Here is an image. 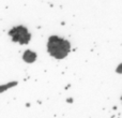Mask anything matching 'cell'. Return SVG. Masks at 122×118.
I'll list each match as a JSON object with an SVG mask.
<instances>
[{"label": "cell", "mask_w": 122, "mask_h": 118, "mask_svg": "<svg viewBox=\"0 0 122 118\" xmlns=\"http://www.w3.org/2000/svg\"><path fill=\"white\" fill-rule=\"evenodd\" d=\"M16 84H17V83H16V82H13V83H12V84H6V85H3V86H2V87H1V88H2V89H3V88H5V87H8V88H11V87L15 86V85H16Z\"/></svg>", "instance_id": "obj_4"}, {"label": "cell", "mask_w": 122, "mask_h": 118, "mask_svg": "<svg viewBox=\"0 0 122 118\" xmlns=\"http://www.w3.org/2000/svg\"><path fill=\"white\" fill-rule=\"evenodd\" d=\"M117 71H118V73H122V64L119 65V69L117 70Z\"/></svg>", "instance_id": "obj_5"}, {"label": "cell", "mask_w": 122, "mask_h": 118, "mask_svg": "<svg viewBox=\"0 0 122 118\" xmlns=\"http://www.w3.org/2000/svg\"><path fill=\"white\" fill-rule=\"evenodd\" d=\"M8 34L13 42L19 45H28L32 38L31 32L24 25H17L12 27L9 30Z\"/></svg>", "instance_id": "obj_2"}, {"label": "cell", "mask_w": 122, "mask_h": 118, "mask_svg": "<svg viewBox=\"0 0 122 118\" xmlns=\"http://www.w3.org/2000/svg\"><path fill=\"white\" fill-rule=\"evenodd\" d=\"M71 42L57 34L49 36L47 39L46 49L48 55L56 60H63L71 53Z\"/></svg>", "instance_id": "obj_1"}, {"label": "cell", "mask_w": 122, "mask_h": 118, "mask_svg": "<svg viewBox=\"0 0 122 118\" xmlns=\"http://www.w3.org/2000/svg\"><path fill=\"white\" fill-rule=\"evenodd\" d=\"M121 102H122V97H121Z\"/></svg>", "instance_id": "obj_6"}, {"label": "cell", "mask_w": 122, "mask_h": 118, "mask_svg": "<svg viewBox=\"0 0 122 118\" xmlns=\"http://www.w3.org/2000/svg\"><path fill=\"white\" fill-rule=\"evenodd\" d=\"M36 59H38V54H36V52L32 51V49H26V51L23 53L24 62L31 64V63L36 62Z\"/></svg>", "instance_id": "obj_3"}]
</instances>
